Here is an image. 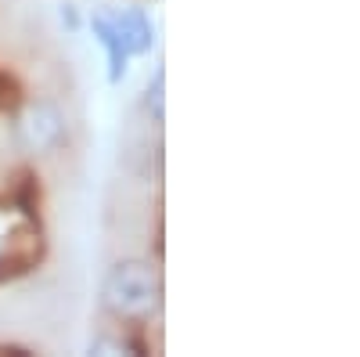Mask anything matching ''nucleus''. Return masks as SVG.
Listing matches in <instances>:
<instances>
[{
    "label": "nucleus",
    "instance_id": "3",
    "mask_svg": "<svg viewBox=\"0 0 360 357\" xmlns=\"http://www.w3.org/2000/svg\"><path fill=\"white\" fill-rule=\"evenodd\" d=\"M37 119H40V127H37V123H29V137H33L37 144H44L47 137L58 134V123H54V115H51V112H37Z\"/></svg>",
    "mask_w": 360,
    "mask_h": 357
},
{
    "label": "nucleus",
    "instance_id": "2",
    "mask_svg": "<svg viewBox=\"0 0 360 357\" xmlns=\"http://www.w3.org/2000/svg\"><path fill=\"white\" fill-rule=\"evenodd\" d=\"M94 29L108 44L115 62L127 58V54H137V51H144L148 44H152V29H148V22L137 11H105V15L94 18Z\"/></svg>",
    "mask_w": 360,
    "mask_h": 357
},
{
    "label": "nucleus",
    "instance_id": "1",
    "mask_svg": "<svg viewBox=\"0 0 360 357\" xmlns=\"http://www.w3.org/2000/svg\"><path fill=\"white\" fill-rule=\"evenodd\" d=\"M105 296H108V307L115 314L141 318V314H148V311L159 303L155 271H152V267H144V263H123V267H115L108 285H105Z\"/></svg>",
    "mask_w": 360,
    "mask_h": 357
}]
</instances>
